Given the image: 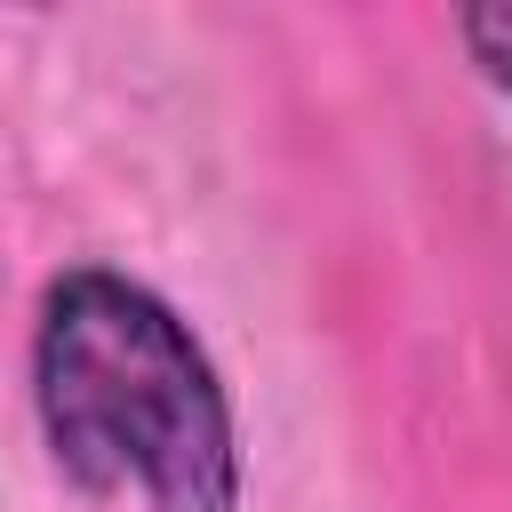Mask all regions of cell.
<instances>
[{
  "label": "cell",
  "instance_id": "obj_1",
  "mask_svg": "<svg viewBox=\"0 0 512 512\" xmlns=\"http://www.w3.org/2000/svg\"><path fill=\"white\" fill-rule=\"evenodd\" d=\"M40 424L88 496L144 512H240L232 400L192 328L120 272H64L32 344Z\"/></svg>",
  "mask_w": 512,
  "mask_h": 512
},
{
  "label": "cell",
  "instance_id": "obj_2",
  "mask_svg": "<svg viewBox=\"0 0 512 512\" xmlns=\"http://www.w3.org/2000/svg\"><path fill=\"white\" fill-rule=\"evenodd\" d=\"M488 32L504 40V48L488 56V72H496V80H512V16H472V24H464V40H488Z\"/></svg>",
  "mask_w": 512,
  "mask_h": 512
}]
</instances>
